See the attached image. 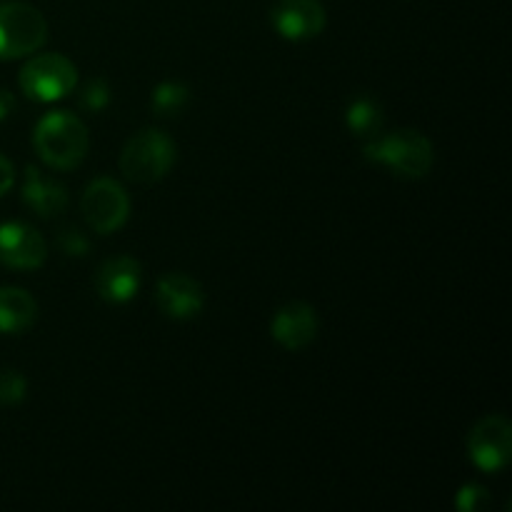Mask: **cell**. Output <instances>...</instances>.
<instances>
[{
  "instance_id": "10",
  "label": "cell",
  "mask_w": 512,
  "mask_h": 512,
  "mask_svg": "<svg viewBox=\"0 0 512 512\" xmlns=\"http://www.w3.org/2000/svg\"><path fill=\"white\" fill-rule=\"evenodd\" d=\"M155 303L165 318L190 320L200 315L205 305V293L195 278L185 273H168L155 285Z\"/></svg>"
},
{
  "instance_id": "22",
  "label": "cell",
  "mask_w": 512,
  "mask_h": 512,
  "mask_svg": "<svg viewBox=\"0 0 512 512\" xmlns=\"http://www.w3.org/2000/svg\"><path fill=\"white\" fill-rule=\"evenodd\" d=\"M13 110H15V98L8 93V90H0V123H3Z\"/></svg>"
},
{
  "instance_id": "4",
  "label": "cell",
  "mask_w": 512,
  "mask_h": 512,
  "mask_svg": "<svg viewBox=\"0 0 512 512\" xmlns=\"http://www.w3.org/2000/svg\"><path fill=\"white\" fill-rule=\"evenodd\" d=\"M48 40V20L35 5H0V60H18L33 55Z\"/></svg>"
},
{
  "instance_id": "5",
  "label": "cell",
  "mask_w": 512,
  "mask_h": 512,
  "mask_svg": "<svg viewBox=\"0 0 512 512\" xmlns=\"http://www.w3.org/2000/svg\"><path fill=\"white\" fill-rule=\"evenodd\" d=\"M20 90L35 103H55L73 93L78 85V68L60 53H43L30 58L18 75Z\"/></svg>"
},
{
  "instance_id": "13",
  "label": "cell",
  "mask_w": 512,
  "mask_h": 512,
  "mask_svg": "<svg viewBox=\"0 0 512 512\" xmlns=\"http://www.w3.org/2000/svg\"><path fill=\"white\" fill-rule=\"evenodd\" d=\"M23 203L40 218H55L68 208V190L60 180L28 165L23 180Z\"/></svg>"
},
{
  "instance_id": "19",
  "label": "cell",
  "mask_w": 512,
  "mask_h": 512,
  "mask_svg": "<svg viewBox=\"0 0 512 512\" xmlns=\"http://www.w3.org/2000/svg\"><path fill=\"white\" fill-rule=\"evenodd\" d=\"M58 248L63 250L65 255H70V258H83V255H88L90 250V240L83 230L68 225V228H60Z\"/></svg>"
},
{
  "instance_id": "6",
  "label": "cell",
  "mask_w": 512,
  "mask_h": 512,
  "mask_svg": "<svg viewBox=\"0 0 512 512\" xmlns=\"http://www.w3.org/2000/svg\"><path fill=\"white\" fill-rule=\"evenodd\" d=\"M80 210L90 230L98 235H110L128 223L130 198L118 180L98 178L85 188Z\"/></svg>"
},
{
  "instance_id": "17",
  "label": "cell",
  "mask_w": 512,
  "mask_h": 512,
  "mask_svg": "<svg viewBox=\"0 0 512 512\" xmlns=\"http://www.w3.org/2000/svg\"><path fill=\"white\" fill-rule=\"evenodd\" d=\"M28 383L13 368H0V405H18L25 400Z\"/></svg>"
},
{
  "instance_id": "9",
  "label": "cell",
  "mask_w": 512,
  "mask_h": 512,
  "mask_svg": "<svg viewBox=\"0 0 512 512\" xmlns=\"http://www.w3.org/2000/svg\"><path fill=\"white\" fill-rule=\"evenodd\" d=\"M48 258V243L43 235L28 223H10L0 225V263L15 270H35Z\"/></svg>"
},
{
  "instance_id": "2",
  "label": "cell",
  "mask_w": 512,
  "mask_h": 512,
  "mask_svg": "<svg viewBox=\"0 0 512 512\" xmlns=\"http://www.w3.org/2000/svg\"><path fill=\"white\" fill-rule=\"evenodd\" d=\"M365 158L373 163L385 165L395 175L408 180L425 178L433 168V143L420 130L400 128L388 135H375L365 145Z\"/></svg>"
},
{
  "instance_id": "12",
  "label": "cell",
  "mask_w": 512,
  "mask_h": 512,
  "mask_svg": "<svg viewBox=\"0 0 512 512\" xmlns=\"http://www.w3.org/2000/svg\"><path fill=\"white\" fill-rule=\"evenodd\" d=\"M318 328L320 323L315 308L308 303H300V300L283 305L270 323V333L285 350L308 348L318 338Z\"/></svg>"
},
{
  "instance_id": "15",
  "label": "cell",
  "mask_w": 512,
  "mask_h": 512,
  "mask_svg": "<svg viewBox=\"0 0 512 512\" xmlns=\"http://www.w3.org/2000/svg\"><path fill=\"white\" fill-rule=\"evenodd\" d=\"M345 125H348V130L355 138L373 140L375 135L383 133V105L375 98H370V95H358V98L350 100L348 110H345Z\"/></svg>"
},
{
  "instance_id": "7",
  "label": "cell",
  "mask_w": 512,
  "mask_h": 512,
  "mask_svg": "<svg viewBox=\"0 0 512 512\" xmlns=\"http://www.w3.org/2000/svg\"><path fill=\"white\" fill-rule=\"evenodd\" d=\"M468 458L483 473H498L512 458V425L505 415H485L468 435Z\"/></svg>"
},
{
  "instance_id": "1",
  "label": "cell",
  "mask_w": 512,
  "mask_h": 512,
  "mask_svg": "<svg viewBox=\"0 0 512 512\" xmlns=\"http://www.w3.org/2000/svg\"><path fill=\"white\" fill-rule=\"evenodd\" d=\"M33 148L45 165L55 170H73L85 160L90 135L83 120L68 110L43 115L33 130Z\"/></svg>"
},
{
  "instance_id": "18",
  "label": "cell",
  "mask_w": 512,
  "mask_h": 512,
  "mask_svg": "<svg viewBox=\"0 0 512 512\" xmlns=\"http://www.w3.org/2000/svg\"><path fill=\"white\" fill-rule=\"evenodd\" d=\"M110 103V85L103 78L90 80L88 85L80 93V108L88 110V113H98V110L108 108Z\"/></svg>"
},
{
  "instance_id": "20",
  "label": "cell",
  "mask_w": 512,
  "mask_h": 512,
  "mask_svg": "<svg viewBox=\"0 0 512 512\" xmlns=\"http://www.w3.org/2000/svg\"><path fill=\"white\" fill-rule=\"evenodd\" d=\"M490 503V493L483 488V485H463L458 493V498H455V505H458V510L463 512H480L488 508Z\"/></svg>"
},
{
  "instance_id": "16",
  "label": "cell",
  "mask_w": 512,
  "mask_h": 512,
  "mask_svg": "<svg viewBox=\"0 0 512 512\" xmlns=\"http://www.w3.org/2000/svg\"><path fill=\"white\" fill-rule=\"evenodd\" d=\"M190 90L183 83H175V80H165L150 95V105L158 115H175L188 105Z\"/></svg>"
},
{
  "instance_id": "3",
  "label": "cell",
  "mask_w": 512,
  "mask_h": 512,
  "mask_svg": "<svg viewBox=\"0 0 512 512\" xmlns=\"http://www.w3.org/2000/svg\"><path fill=\"white\" fill-rule=\"evenodd\" d=\"M175 165V143L163 130H140L120 153V170L138 185H153Z\"/></svg>"
},
{
  "instance_id": "14",
  "label": "cell",
  "mask_w": 512,
  "mask_h": 512,
  "mask_svg": "<svg viewBox=\"0 0 512 512\" xmlns=\"http://www.w3.org/2000/svg\"><path fill=\"white\" fill-rule=\"evenodd\" d=\"M38 318V303L23 288H0V333L15 335L28 330Z\"/></svg>"
},
{
  "instance_id": "11",
  "label": "cell",
  "mask_w": 512,
  "mask_h": 512,
  "mask_svg": "<svg viewBox=\"0 0 512 512\" xmlns=\"http://www.w3.org/2000/svg\"><path fill=\"white\" fill-rule=\"evenodd\" d=\"M95 293L105 300V303L123 305L138 295L140 283H143V270L140 263L130 255H118V258H108L100 263L95 270Z\"/></svg>"
},
{
  "instance_id": "8",
  "label": "cell",
  "mask_w": 512,
  "mask_h": 512,
  "mask_svg": "<svg viewBox=\"0 0 512 512\" xmlns=\"http://www.w3.org/2000/svg\"><path fill=\"white\" fill-rule=\"evenodd\" d=\"M270 23L285 40L303 43L323 33L328 15L320 0H275L270 8Z\"/></svg>"
},
{
  "instance_id": "21",
  "label": "cell",
  "mask_w": 512,
  "mask_h": 512,
  "mask_svg": "<svg viewBox=\"0 0 512 512\" xmlns=\"http://www.w3.org/2000/svg\"><path fill=\"white\" fill-rule=\"evenodd\" d=\"M15 183V168L5 155H0V195L8 193Z\"/></svg>"
}]
</instances>
